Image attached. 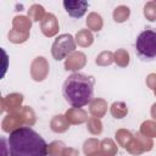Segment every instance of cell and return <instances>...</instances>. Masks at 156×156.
<instances>
[{"instance_id": "6da1fadb", "label": "cell", "mask_w": 156, "mask_h": 156, "mask_svg": "<svg viewBox=\"0 0 156 156\" xmlns=\"http://www.w3.org/2000/svg\"><path fill=\"white\" fill-rule=\"evenodd\" d=\"M9 156H48V143L33 128L22 126L7 138Z\"/></svg>"}, {"instance_id": "7a4b0ae2", "label": "cell", "mask_w": 156, "mask_h": 156, "mask_svg": "<svg viewBox=\"0 0 156 156\" xmlns=\"http://www.w3.org/2000/svg\"><path fill=\"white\" fill-rule=\"evenodd\" d=\"M95 79L84 73L69 74L62 84V95L72 107H83L94 99Z\"/></svg>"}, {"instance_id": "3957f363", "label": "cell", "mask_w": 156, "mask_h": 156, "mask_svg": "<svg viewBox=\"0 0 156 156\" xmlns=\"http://www.w3.org/2000/svg\"><path fill=\"white\" fill-rule=\"evenodd\" d=\"M134 51L143 62L156 61V28H145L138 34Z\"/></svg>"}, {"instance_id": "277c9868", "label": "cell", "mask_w": 156, "mask_h": 156, "mask_svg": "<svg viewBox=\"0 0 156 156\" xmlns=\"http://www.w3.org/2000/svg\"><path fill=\"white\" fill-rule=\"evenodd\" d=\"M76 49V44L73 41L72 35L69 34H62L56 38L52 45V55L55 60H62L65 56L71 54Z\"/></svg>"}, {"instance_id": "5b68a950", "label": "cell", "mask_w": 156, "mask_h": 156, "mask_svg": "<svg viewBox=\"0 0 156 156\" xmlns=\"http://www.w3.org/2000/svg\"><path fill=\"white\" fill-rule=\"evenodd\" d=\"M63 7L68 16H71L72 18H80L85 15L89 7V2L84 0H65Z\"/></svg>"}]
</instances>
